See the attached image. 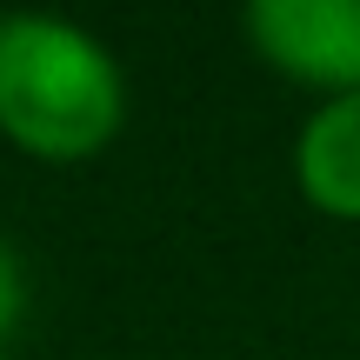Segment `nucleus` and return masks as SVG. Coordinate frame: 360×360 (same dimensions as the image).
Listing matches in <instances>:
<instances>
[{
  "instance_id": "20e7f679",
  "label": "nucleus",
  "mask_w": 360,
  "mask_h": 360,
  "mask_svg": "<svg viewBox=\"0 0 360 360\" xmlns=\"http://www.w3.org/2000/svg\"><path fill=\"white\" fill-rule=\"evenodd\" d=\"M20 314H27V281H20V260H13V247L0 240V347L13 340Z\"/></svg>"
},
{
  "instance_id": "f257e3e1",
  "label": "nucleus",
  "mask_w": 360,
  "mask_h": 360,
  "mask_svg": "<svg viewBox=\"0 0 360 360\" xmlns=\"http://www.w3.org/2000/svg\"><path fill=\"white\" fill-rule=\"evenodd\" d=\"M127 120L120 60L74 20H0V134L34 160H87Z\"/></svg>"
},
{
  "instance_id": "7ed1b4c3",
  "label": "nucleus",
  "mask_w": 360,
  "mask_h": 360,
  "mask_svg": "<svg viewBox=\"0 0 360 360\" xmlns=\"http://www.w3.org/2000/svg\"><path fill=\"white\" fill-rule=\"evenodd\" d=\"M294 174L321 214L360 220V87L314 107V120L300 127V147H294Z\"/></svg>"
},
{
  "instance_id": "f03ea898",
  "label": "nucleus",
  "mask_w": 360,
  "mask_h": 360,
  "mask_svg": "<svg viewBox=\"0 0 360 360\" xmlns=\"http://www.w3.org/2000/svg\"><path fill=\"white\" fill-rule=\"evenodd\" d=\"M247 34L267 67L327 87V101L360 87V0H254Z\"/></svg>"
}]
</instances>
